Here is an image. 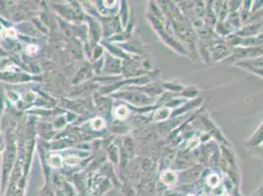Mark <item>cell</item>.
<instances>
[{"instance_id": "cell-6", "label": "cell", "mask_w": 263, "mask_h": 196, "mask_svg": "<svg viewBox=\"0 0 263 196\" xmlns=\"http://www.w3.org/2000/svg\"><path fill=\"white\" fill-rule=\"evenodd\" d=\"M207 183L210 187H217L220 184V179L217 175H211L208 179H207Z\"/></svg>"}, {"instance_id": "cell-9", "label": "cell", "mask_w": 263, "mask_h": 196, "mask_svg": "<svg viewBox=\"0 0 263 196\" xmlns=\"http://www.w3.org/2000/svg\"><path fill=\"white\" fill-rule=\"evenodd\" d=\"M206 196V195H203V196Z\"/></svg>"}, {"instance_id": "cell-8", "label": "cell", "mask_w": 263, "mask_h": 196, "mask_svg": "<svg viewBox=\"0 0 263 196\" xmlns=\"http://www.w3.org/2000/svg\"><path fill=\"white\" fill-rule=\"evenodd\" d=\"M189 148L190 149H192V148H194V147H196V145H198V140L196 139V138H193V139H191L190 140V142H189Z\"/></svg>"}, {"instance_id": "cell-10", "label": "cell", "mask_w": 263, "mask_h": 196, "mask_svg": "<svg viewBox=\"0 0 263 196\" xmlns=\"http://www.w3.org/2000/svg\"></svg>"}, {"instance_id": "cell-1", "label": "cell", "mask_w": 263, "mask_h": 196, "mask_svg": "<svg viewBox=\"0 0 263 196\" xmlns=\"http://www.w3.org/2000/svg\"><path fill=\"white\" fill-rule=\"evenodd\" d=\"M161 180L165 185L168 186H172L176 183L177 181V176L174 172L172 171H166L161 175Z\"/></svg>"}, {"instance_id": "cell-4", "label": "cell", "mask_w": 263, "mask_h": 196, "mask_svg": "<svg viewBox=\"0 0 263 196\" xmlns=\"http://www.w3.org/2000/svg\"><path fill=\"white\" fill-rule=\"evenodd\" d=\"M91 127L93 130H102L105 127V122L101 118H96L91 122Z\"/></svg>"}, {"instance_id": "cell-2", "label": "cell", "mask_w": 263, "mask_h": 196, "mask_svg": "<svg viewBox=\"0 0 263 196\" xmlns=\"http://www.w3.org/2000/svg\"><path fill=\"white\" fill-rule=\"evenodd\" d=\"M170 114V109L169 108H161L159 109L156 113H155V116H154V120L155 121H162V120H165L168 118Z\"/></svg>"}, {"instance_id": "cell-7", "label": "cell", "mask_w": 263, "mask_h": 196, "mask_svg": "<svg viewBox=\"0 0 263 196\" xmlns=\"http://www.w3.org/2000/svg\"><path fill=\"white\" fill-rule=\"evenodd\" d=\"M65 162L68 165H77L80 162V158L77 157V156H69V157L66 158Z\"/></svg>"}, {"instance_id": "cell-3", "label": "cell", "mask_w": 263, "mask_h": 196, "mask_svg": "<svg viewBox=\"0 0 263 196\" xmlns=\"http://www.w3.org/2000/svg\"><path fill=\"white\" fill-rule=\"evenodd\" d=\"M128 114H129V111L126 106H119L115 110V116L118 119H125L128 116Z\"/></svg>"}, {"instance_id": "cell-5", "label": "cell", "mask_w": 263, "mask_h": 196, "mask_svg": "<svg viewBox=\"0 0 263 196\" xmlns=\"http://www.w3.org/2000/svg\"><path fill=\"white\" fill-rule=\"evenodd\" d=\"M49 165L53 168H57V167H60L61 164H62V160H61V157L58 156V155H52L48 161Z\"/></svg>"}]
</instances>
